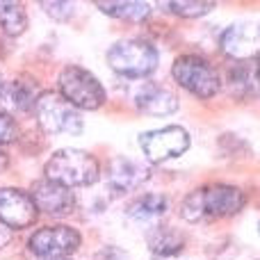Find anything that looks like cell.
<instances>
[{
    "mask_svg": "<svg viewBox=\"0 0 260 260\" xmlns=\"http://www.w3.org/2000/svg\"><path fill=\"white\" fill-rule=\"evenodd\" d=\"M171 76L183 89L199 99H212L219 91L221 80L217 69L199 55H180L171 67Z\"/></svg>",
    "mask_w": 260,
    "mask_h": 260,
    "instance_id": "8992f818",
    "label": "cell"
},
{
    "mask_svg": "<svg viewBox=\"0 0 260 260\" xmlns=\"http://www.w3.org/2000/svg\"><path fill=\"white\" fill-rule=\"evenodd\" d=\"M221 53L238 62H247L251 57H258V25L251 23H238L221 32L219 37Z\"/></svg>",
    "mask_w": 260,
    "mask_h": 260,
    "instance_id": "7c38bea8",
    "label": "cell"
},
{
    "mask_svg": "<svg viewBox=\"0 0 260 260\" xmlns=\"http://www.w3.org/2000/svg\"><path fill=\"white\" fill-rule=\"evenodd\" d=\"M7 169V153L0 148V171H5Z\"/></svg>",
    "mask_w": 260,
    "mask_h": 260,
    "instance_id": "d4e9b609",
    "label": "cell"
},
{
    "mask_svg": "<svg viewBox=\"0 0 260 260\" xmlns=\"http://www.w3.org/2000/svg\"><path fill=\"white\" fill-rule=\"evenodd\" d=\"M139 146L148 162H167L189 148V133L183 126H165L139 135Z\"/></svg>",
    "mask_w": 260,
    "mask_h": 260,
    "instance_id": "52a82bcc",
    "label": "cell"
},
{
    "mask_svg": "<svg viewBox=\"0 0 260 260\" xmlns=\"http://www.w3.org/2000/svg\"><path fill=\"white\" fill-rule=\"evenodd\" d=\"M37 208L30 194L14 187H0V224L7 229H27L37 219Z\"/></svg>",
    "mask_w": 260,
    "mask_h": 260,
    "instance_id": "9c48e42d",
    "label": "cell"
},
{
    "mask_svg": "<svg viewBox=\"0 0 260 260\" xmlns=\"http://www.w3.org/2000/svg\"><path fill=\"white\" fill-rule=\"evenodd\" d=\"M35 117L39 128L48 135H80L85 128L80 112L55 91L39 94L35 103Z\"/></svg>",
    "mask_w": 260,
    "mask_h": 260,
    "instance_id": "5b68a950",
    "label": "cell"
},
{
    "mask_svg": "<svg viewBox=\"0 0 260 260\" xmlns=\"http://www.w3.org/2000/svg\"><path fill=\"white\" fill-rule=\"evenodd\" d=\"M80 233L71 226H46L30 238V251L41 260H64L80 249Z\"/></svg>",
    "mask_w": 260,
    "mask_h": 260,
    "instance_id": "ba28073f",
    "label": "cell"
},
{
    "mask_svg": "<svg viewBox=\"0 0 260 260\" xmlns=\"http://www.w3.org/2000/svg\"><path fill=\"white\" fill-rule=\"evenodd\" d=\"M165 7L169 9V12H174L176 16L197 18V16H203V14L212 12L217 5L215 3H199V0H176V3H167Z\"/></svg>",
    "mask_w": 260,
    "mask_h": 260,
    "instance_id": "ffe728a7",
    "label": "cell"
},
{
    "mask_svg": "<svg viewBox=\"0 0 260 260\" xmlns=\"http://www.w3.org/2000/svg\"><path fill=\"white\" fill-rule=\"evenodd\" d=\"M135 105L139 112L151 114V117H167L178 110V99L174 91L155 85V82H144L135 96Z\"/></svg>",
    "mask_w": 260,
    "mask_h": 260,
    "instance_id": "5bb4252c",
    "label": "cell"
},
{
    "mask_svg": "<svg viewBox=\"0 0 260 260\" xmlns=\"http://www.w3.org/2000/svg\"><path fill=\"white\" fill-rule=\"evenodd\" d=\"M37 99H39V89H37V82L30 78H18L0 87V105L12 114L32 112Z\"/></svg>",
    "mask_w": 260,
    "mask_h": 260,
    "instance_id": "4fadbf2b",
    "label": "cell"
},
{
    "mask_svg": "<svg viewBox=\"0 0 260 260\" xmlns=\"http://www.w3.org/2000/svg\"><path fill=\"white\" fill-rule=\"evenodd\" d=\"M18 137V126L12 119V114L0 112V146L3 144H9Z\"/></svg>",
    "mask_w": 260,
    "mask_h": 260,
    "instance_id": "44dd1931",
    "label": "cell"
},
{
    "mask_svg": "<svg viewBox=\"0 0 260 260\" xmlns=\"http://www.w3.org/2000/svg\"><path fill=\"white\" fill-rule=\"evenodd\" d=\"M0 87H3V82H0Z\"/></svg>",
    "mask_w": 260,
    "mask_h": 260,
    "instance_id": "484cf974",
    "label": "cell"
},
{
    "mask_svg": "<svg viewBox=\"0 0 260 260\" xmlns=\"http://www.w3.org/2000/svg\"><path fill=\"white\" fill-rule=\"evenodd\" d=\"M258 57L251 62H238L229 71L231 91L238 96H256L258 94Z\"/></svg>",
    "mask_w": 260,
    "mask_h": 260,
    "instance_id": "2e32d148",
    "label": "cell"
},
{
    "mask_svg": "<svg viewBox=\"0 0 260 260\" xmlns=\"http://www.w3.org/2000/svg\"><path fill=\"white\" fill-rule=\"evenodd\" d=\"M148 247L155 256H174V253L183 251V238L171 229H160L157 226L151 235H148Z\"/></svg>",
    "mask_w": 260,
    "mask_h": 260,
    "instance_id": "d6986e66",
    "label": "cell"
},
{
    "mask_svg": "<svg viewBox=\"0 0 260 260\" xmlns=\"http://www.w3.org/2000/svg\"><path fill=\"white\" fill-rule=\"evenodd\" d=\"M0 27L9 37H18L27 30V14L21 3H5V0H0Z\"/></svg>",
    "mask_w": 260,
    "mask_h": 260,
    "instance_id": "ac0fdd59",
    "label": "cell"
},
{
    "mask_svg": "<svg viewBox=\"0 0 260 260\" xmlns=\"http://www.w3.org/2000/svg\"><path fill=\"white\" fill-rule=\"evenodd\" d=\"M9 240H12V233H9V229H7V226L0 224V249H3L5 244L9 242Z\"/></svg>",
    "mask_w": 260,
    "mask_h": 260,
    "instance_id": "cb8c5ba5",
    "label": "cell"
},
{
    "mask_svg": "<svg viewBox=\"0 0 260 260\" xmlns=\"http://www.w3.org/2000/svg\"><path fill=\"white\" fill-rule=\"evenodd\" d=\"M64 260H67V258H64Z\"/></svg>",
    "mask_w": 260,
    "mask_h": 260,
    "instance_id": "4316f807",
    "label": "cell"
},
{
    "mask_svg": "<svg viewBox=\"0 0 260 260\" xmlns=\"http://www.w3.org/2000/svg\"><path fill=\"white\" fill-rule=\"evenodd\" d=\"M167 212V199L162 194H142L133 199L126 208V215L133 221H155Z\"/></svg>",
    "mask_w": 260,
    "mask_h": 260,
    "instance_id": "9a60e30c",
    "label": "cell"
},
{
    "mask_svg": "<svg viewBox=\"0 0 260 260\" xmlns=\"http://www.w3.org/2000/svg\"><path fill=\"white\" fill-rule=\"evenodd\" d=\"M96 260H128V256L123 251H119L117 247H108L96 256Z\"/></svg>",
    "mask_w": 260,
    "mask_h": 260,
    "instance_id": "603a6c76",
    "label": "cell"
},
{
    "mask_svg": "<svg viewBox=\"0 0 260 260\" xmlns=\"http://www.w3.org/2000/svg\"><path fill=\"white\" fill-rule=\"evenodd\" d=\"M30 199L35 203L37 212H46V215H53V217H64L73 210L76 206V197L69 187L59 183H53V180L44 178V180H37L30 189Z\"/></svg>",
    "mask_w": 260,
    "mask_h": 260,
    "instance_id": "30bf717a",
    "label": "cell"
},
{
    "mask_svg": "<svg viewBox=\"0 0 260 260\" xmlns=\"http://www.w3.org/2000/svg\"><path fill=\"white\" fill-rule=\"evenodd\" d=\"M41 7L46 9L48 16H53L55 21H69L73 16V5L71 3H41Z\"/></svg>",
    "mask_w": 260,
    "mask_h": 260,
    "instance_id": "7402d4cb",
    "label": "cell"
},
{
    "mask_svg": "<svg viewBox=\"0 0 260 260\" xmlns=\"http://www.w3.org/2000/svg\"><path fill=\"white\" fill-rule=\"evenodd\" d=\"M151 178V169L144 160L117 155L108 162V185L114 192H133Z\"/></svg>",
    "mask_w": 260,
    "mask_h": 260,
    "instance_id": "8fae6325",
    "label": "cell"
},
{
    "mask_svg": "<svg viewBox=\"0 0 260 260\" xmlns=\"http://www.w3.org/2000/svg\"><path fill=\"white\" fill-rule=\"evenodd\" d=\"M244 194L233 185H208V187L194 189L185 197L180 206V217L185 221L201 219H224V217L238 215L244 208Z\"/></svg>",
    "mask_w": 260,
    "mask_h": 260,
    "instance_id": "6da1fadb",
    "label": "cell"
},
{
    "mask_svg": "<svg viewBox=\"0 0 260 260\" xmlns=\"http://www.w3.org/2000/svg\"><path fill=\"white\" fill-rule=\"evenodd\" d=\"M96 7L101 9L103 14L112 18H121V21H133V23H139L144 18H148L151 14V5L148 3H137V0H126V3H96Z\"/></svg>",
    "mask_w": 260,
    "mask_h": 260,
    "instance_id": "e0dca14e",
    "label": "cell"
},
{
    "mask_svg": "<svg viewBox=\"0 0 260 260\" xmlns=\"http://www.w3.org/2000/svg\"><path fill=\"white\" fill-rule=\"evenodd\" d=\"M59 96L76 110H99L105 103V89L94 73L82 67H64L59 73Z\"/></svg>",
    "mask_w": 260,
    "mask_h": 260,
    "instance_id": "277c9868",
    "label": "cell"
},
{
    "mask_svg": "<svg viewBox=\"0 0 260 260\" xmlns=\"http://www.w3.org/2000/svg\"><path fill=\"white\" fill-rule=\"evenodd\" d=\"M160 55L153 44L144 39H123L117 41L108 50V64L112 71L126 78H146L157 69Z\"/></svg>",
    "mask_w": 260,
    "mask_h": 260,
    "instance_id": "3957f363",
    "label": "cell"
},
{
    "mask_svg": "<svg viewBox=\"0 0 260 260\" xmlns=\"http://www.w3.org/2000/svg\"><path fill=\"white\" fill-rule=\"evenodd\" d=\"M46 178L64 187H87L101 178V167L91 153L82 148H62L46 162Z\"/></svg>",
    "mask_w": 260,
    "mask_h": 260,
    "instance_id": "7a4b0ae2",
    "label": "cell"
}]
</instances>
